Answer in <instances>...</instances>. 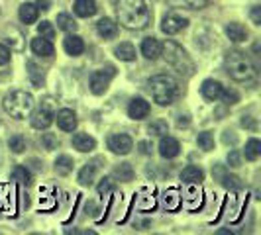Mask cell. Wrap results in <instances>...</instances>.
Masks as SVG:
<instances>
[{
	"instance_id": "cell-29",
	"label": "cell",
	"mask_w": 261,
	"mask_h": 235,
	"mask_svg": "<svg viewBox=\"0 0 261 235\" xmlns=\"http://www.w3.org/2000/svg\"><path fill=\"white\" fill-rule=\"evenodd\" d=\"M55 170H57V174H63L67 177L71 170H73V159L69 155H61L55 159Z\"/></svg>"
},
{
	"instance_id": "cell-20",
	"label": "cell",
	"mask_w": 261,
	"mask_h": 235,
	"mask_svg": "<svg viewBox=\"0 0 261 235\" xmlns=\"http://www.w3.org/2000/svg\"><path fill=\"white\" fill-rule=\"evenodd\" d=\"M181 181L185 184H200L204 181V172L198 169V167H195V165H189L181 172Z\"/></svg>"
},
{
	"instance_id": "cell-32",
	"label": "cell",
	"mask_w": 261,
	"mask_h": 235,
	"mask_svg": "<svg viewBox=\"0 0 261 235\" xmlns=\"http://www.w3.org/2000/svg\"><path fill=\"white\" fill-rule=\"evenodd\" d=\"M196 143H198V147H200L202 151H212V149H214V137H212L210 131H202V133H198Z\"/></svg>"
},
{
	"instance_id": "cell-39",
	"label": "cell",
	"mask_w": 261,
	"mask_h": 235,
	"mask_svg": "<svg viewBox=\"0 0 261 235\" xmlns=\"http://www.w3.org/2000/svg\"><path fill=\"white\" fill-rule=\"evenodd\" d=\"M96 190H98V194L100 196H106L108 192H112V190H114V183H112V179H106L105 177V179L98 183Z\"/></svg>"
},
{
	"instance_id": "cell-18",
	"label": "cell",
	"mask_w": 261,
	"mask_h": 235,
	"mask_svg": "<svg viewBox=\"0 0 261 235\" xmlns=\"http://www.w3.org/2000/svg\"><path fill=\"white\" fill-rule=\"evenodd\" d=\"M63 49H65L69 55H73V57H77L81 53L85 51V41L75 36V34H69L65 39H63Z\"/></svg>"
},
{
	"instance_id": "cell-41",
	"label": "cell",
	"mask_w": 261,
	"mask_h": 235,
	"mask_svg": "<svg viewBox=\"0 0 261 235\" xmlns=\"http://www.w3.org/2000/svg\"><path fill=\"white\" fill-rule=\"evenodd\" d=\"M228 165L230 167H240V153L238 151H230L228 153Z\"/></svg>"
},
{
	"instance_id": "cell-19",
	"label": "cell",
	"mask_w": 261,
	"mask_h": 235,
	"mask_svg": "<svg viewBox=\"0 0 261 235\" xmlns=\"http://www.w3.org/2000/svg\"><path fill=\"white\" fill-rule=\"evenodd\" d=\"M73 10L77 14L79 18H91L96 14V2L94 0H75V6H73Z\"/></svg>"
},
{
	"instance_id": "cell-17",
	"label": "cell",
	"mask_w": 261,
	"mask_h": 235,
	"mask_svg": "<svg viewBox=\"0 0 261 235\" xmlns=\"http://www.w3.org/2000/svg\"><path fill=\"white\" fill-rule=\"evenodd\" d=\"M96 32H98L100 38L112 39L118 36V24L114 20H110V18H102V20H98V24H96Z\"/></svg>"
},
{
	"instance_id": "cell-40",
	"label": "cell",
	"mask_w": 261,
	"mask_h": 235,
	"mask_svg": "<svg viewBox=\"0 0 261 235\" xmlns=\"http://www.w3.org/2000/svg\"><path fill=\"white\" fill-rule=\"evenodd\" d=\"M10 61V49L0 43V65H6Z\"/></svg>"
},
{
	"instance_id": "cell-42",
	"label": "cell",
	"mask_w": 261,
	"mask_h": 235,
	"mask_svg": "<svg viewBox=\"0 0 261 235\" xmlns=\"http://www.w3.org/2000/svg\"><path fill=\"white\" fill-rule=\"evenodd\" d=\"M251 20L255 26H261V6H253L251 8Z\"/></svg>"
},
{
	"instance_id": "cell-3",
	"label": "cell",
	"mask_w": 261,
	"mask_h": 235,
	"mask_svg": "<svg viewBox=\"0 0 261 235\" xmlns=\"http://www.w3.org/2000/svg\"><path fill=\"white\" fill-rule=\"evenodd\" d=\"M224 65H226V73L230 77L238 80V82H248L255 77V65L251 63L249 55H246L240 49H234V51L226 53V59H224Z\"/></svg>"
},
{
	"instance_id": "cell-4",
	"label": "cell",
	"mask_w": 261,
	"mask_h": 235,
	"mask_svg": "<svg viewBox=\"0 0 261 235\" xmlns=\"http://www.w3.org/2000/svg\"><path fill=\"white\" fill-rule=\"evenodd\" d=\"M34 96L26 91H12L2 98V108L16 120H26L34 112Z\"/></svg>"
},
{
	"instance_id": "cell-16",
	"label": "cell",
	"mask_w": 261,
	"mask_h": 235,
	"mask_svg": "<svg viewBox=\"0 0 261 235\" xmlns=\"http://www.w3.org/2000/svg\"><path fill=\"white\" fill-rule=\"evenodd\" d=\"M142 55L149 61H155L161 55V43L155 38H145L142 41Z\"/></svg>"
},
{
	"instance_id": "cell-9",
	"label": "cell",
	"mask_w": 261,
	"mask_h": 235,
	"mask_svg": "<svg viewBox=\"0 0 261 235\" xmlns=\"http://www.w3.org/2000/svg\"><path fill=\"white\" fill-rule=\"evenodd\" d=\"M181 153V145L175 137L171 135H161V141H159V155L163 159H175V157Z\"/></svg>"
},
{
	"instance_id": "cell-44",
	"label": "cell",
	"mask_w": 261,
	"mask_h": 235,
	"mask_svg": "<svg viewBox=\"0 0 261 235\" xmlns=\"http://www.w3.org/2000/svg\"><path fill=\"white\" fill-rule=\"evenodd\" d=\"M36 6L41 10H49L51 8V0H36Z\"/></svg>"
},
{
	"instance_id": "cell-31",
	"label": "cell",
	"mask_w": 261,
	"mask_h": 235,
	"mask_svg": "<svg viewBox=\"0 0 261 235\" xmlns=\"http://www.w3.org/2000/svg\"><path fill=\"white\" fill-rule=\"evenodd\" d=\"M12 181H16L18 184H24V186H30L32 184V174L26 167H16L12 170Z\"/></svg>"
},
{
	"instance_id": "cell-12",
	"label": "cell",
	"mask_w": 261,
	"mask_h": 235,
	"mask_svg": "<svg viewBox=\"0 0 261 235\" xmlns=\"http://www.w3.org/2000/svg\"><path fill=\"white\" fill-rule=\"evenodd\" d=\"M53 124V112L49 108H39L38 112H34L32 116V126L36 130H47Z\"/></svg>"
},
{
	"instance_id": "cell-43",
	"label": "cell",
	"mask_w": 261,
	"mask_h": 235,
	"mask_svg": "<svg viewBox=\"0 0 261 235\" xmlns=\"http://www.w3.org/2000/svg\"><path fill=\"white\" fill-rule=\"evenodd\" d=\"M138 147H140V151H142L144 155H149V153H151V149H153L149 141H140V145H138Z\"/></svg>"
},
{
	"instance_id": "cell-23",
	"label": "cell",
	"mask_w": 261,
	"mask_h": 235,
	"mask_svg": "<svg viewBox=\"0 0 261 235\" xmlns=\"http://www.w3.org/2000/svg\"><path fill=\"white\" fill-rule=\"evenodd\" d=\"M96 172H98V165L96 163L85 165L81 169V172H79V183L83 184V186H91L94 183V179H96Z\"/></svg>"
},
{
	"instance_id": "cell-28",
	"label": "cell",
	"mask_w": 261,
	"mask_h": 235,
	"mask_svg": "<svg viewBox=\"0 0 261 235\" xmlns=\"http://www.w3.org/2000/svg\"><path fill=\"white\" fill-rule=\"evenodd\" d=\"M114 177H116L118 181H122V183H130L132 179H134V167H132L130 163H122V165L114 167Z\"/></svg>"
},
{
	"instance_id": "cell-10",
	"label": "cell",
	"mask_w": 261,
	"mask_h": 235,
	"mask_svg": "<svg viewBox=\"0 0 261 235\" xmlns=\"http://www.w3.org/2000/svg\"><path fill=\"white\" fill-rule=\"evenodd\" d=\"M149 112H151V106L149 102H145L144 98H134L128 106V116L132 120H144L149 116Z\"/></svg>"
},
{
	"instance_id": "cell-22",
	"label": "cell",
	"mask_w": 261,
	"mask_h": 235,
	"mask_svg": "<svg viewBox=\"0 0 261 235\" xmlns=\"http://www.w3.org/2000/svg\"><path fill=\"white\" fill-rule=\"evenodd\" d=\"M173 8H187V10H202L206 8L208 0H165Z\"/></svg>"
},
{
	"instance_id": "cell-34",
	"label": "cell",
	"mask_w": 261,
	"mask_h": 235,
	"mask_svg": "<svg viewBox=\"0 0 261 235\" xmlns=\"http://www.w3.org/2000/svg\"><path fill=\"white\" fill-rule=\"evenodd\" d=\"M8 147H10L12 153H22L26 149V139L22 135H14V137H10V141H8Z\"/></svg>"
},
{
	"instance_id": "cell-1",
	"label": "cell",
	"mask_w": 261,
	"mask_h": 235,
	"mask_svg": "<svg viewBox=\"0 0 261 235\" xmlns=\"http://www.w3.org/2000/svg\"><path fill=\"white\" fill-rule=\"evenodd\" d=\"M118 22L128 30H145L151 22V12L145 0H114Z\"/></svg>"
},
{
	"instance_id": "cell-21",
	"label": "cell",
	"mask_w": 261,
	"mask_h": 235,
	"mask_svg": "<svg viewBox=\"0 0 261 235\" xmlns=\"http://www.w3.org/2000/svg\"><path fill=\"white\" fill-rule=\"evenodd\" d=\"M226 36L232 39L234 43H242V41L248 39V30L242 24H238V22H232V24L226 26Z\"/></svg>"
},
{
	"instance_id": "cell-37",
	"label": "cell",
	"mask_w": 261,
	"mask_h": 235,
	"mask_svg": "<svg viewBox=\"0 0 261 235\" xmlns=\"http://www.w3.org/2000/svg\"><path fill=\"white\" fill-rule=\"evenodd\" d=\"M28 69H30L28 73H30V78H32V82H34V84H39V82L43 80V73H41V71L38 69V65H36L34 61H28Z\"/></svg>"
},
{
	"instance_id": "cell-26",
	"label": "cell",
	"mask_w": 261,
	"mask_h": 235,
	"mask_svg": "<svg viewBox=\"0 0 261 235\" xmlns=\"http://www.w3.org/2000/svg\"><path fill=\"white\" fill-rule=\"evenodd\" d=\"M212 172H216V174L220 177V183H222L226 188H242V186H244V183H242L238 177H234V174H226L224 169H220V167H218L216 170H212Z\"/></svg>"
},
{
	"instance_id": "cell-8",
	"label": "cell",
	"mask_w": 261,
	"mask_h": 235,
	"mask_svg": "<svg viewBox=\"0 0 261 235\" xmlns=\"http://www.w3.org/2000/svg\"><path fill=\"white\" fill-rule=\"evenodd\" d=\"M132 147H134V141L126 133H114L108 139V149L112 153H116V155H128L132 151Z\"/></svg>"
},
{
	"instance_id": "cell-13",
	"label": "cell",
	"mask_w": 261,
	"mask_h": 235,
	"mask_svg": "<svg viewBox=\"0 0 261 235\" xmlns=\"http://www.w3.org/2000/svg\"><path fill=\"white\" fill-rule=\"evenodd\" d=\"M222 84L218 82V80H214V78H206L204 82H202V86H200V92H202V96L210 100V102H214V100H218L220 98V94H222Z\"/></svg>"
},
{
	"instance_id": "cell-38",
	"label": "cell",
	"mask_w": 261,
	"mask_h": 235,
	"mask_svg": "<svg viewBox=\"0 0 261 235\" xmlns=\"http://www.w3.org/2000/svg\"><path fill=\"white\" fill-rule=\"evenodd\" d=\"M41 145H43V149L53 151V149H57V137L53 133H43L41 135Z\"/></svg>"
},
{
	"instance_id": "cell-30",
	"label": "cell",
	"mask_w": 261,
	"mask_h": 235,
	"mask_svg": "<svg viewBox=\"0 0 261 235\" xmlns=\"http://www.w3.org/2000/svg\"><path fill=\"white\" fill-rule=\"evenodd\" d=\"M244 155L248 161H257L261 155V141L259 139H249L248 143H246V151H244Z\"/></svg>"
},
{
	"instance_id": "cell-15",
	"label": "cell",
	"mask_w": 261,
	"mask_h": 235,
	"mask_svg": "<svg viewBox=\"0 0 261 235\" xmlns=\"http://www.w3.org/2000/svg\"><path fill=\"white\" fill-rule=\"evenodd\" d=\"M73 147L81 151V153H91L94 151V147H96V141H94V137H91L89 133H75L73 135Z\"/></svg>"
},
{
	"instance_id": "cell-25",
	"label": "cell",
	"mask_w": 261,
	"mask_h": 235,
	"mask_svg": "<svg viewBox=\"0 0 261 235\" xmlns=\"http://www.w3.org/2000/svg\"><path fill=\"white\" fill-rule=\"evenodd\" d=\"M116 57L120 61H136V47L132 45L130 41H124V43H120L116 49Z\"/></svg>"
},
{
	"instance_id": "cell-35",
	"label": "cell",
	"mask_w": 261,
	"mask_h": 235,
	"mask_svg": "<svg viewBox=\"0 0 261 235\" xmlns=\"http://www.w3.org/2000/svg\"><path fill=\"white\" fill-rule=\"evenodd\" d=\"M38 32H39V36H41V38H45V39L55 38V27H53V24H51V22H47V20L39 24Z\"/></svg>"
},
{
	"instance_id": "cell-11",
	"label": "cell",
	"mask_w": 261,
	"mask_h": 235,
	"mask_svg": "<svg viewBox=\"0 0 261 235\" xmlns=\"http://www.w3.org/2000/svg\"><path fill=\"white\" fill-rule=\"evenodd\" d=\"M77 124H79V120L73 110L63 108V110L57 112V126L63 131H75L77 130Z\"/></svg>"
},
{
	"instance_id": "cell-6",
	"label": "cell",
	"mask_w": 261,
	"mask_h": 235,
	"mask_svg": "<svg viewBox=\"0 0 261 235\" xmlns=\"http://www.w3.org/2000/svg\"><path fill=\"white\" fill-rule=\"evenodd\" d=\"M116 77V67L108 65L106 69H100V71H94L91 75V80H89V86H91V92L100 96L108 91L110 86V80Z\"/></svg>"
},
{
	"instance_id": "cell-2",
	"label": "cell",
	"mask_w": 261,
	"mask_h": 235,
	"mask_svg": "<svg viewBox=\"0 0 261 235\" xmlns=\"http://www.w3.org/2000/svg\"><path fill=\"white\" fill-rule=\"evenodd\" d=\"M147 86H149V92H151V98L159 106H171L181 94L179 82L171 75H155V77L149 78Z\"/></svg>"
},
{
	"instance_id": "cell-24",
	"label": "cell",
	"mask_w": 261,
	"mask_h": 235,
	"mask_svg": "<svg viewBox=\"0 0 261 235\" xmlns=\"http://www.w3.org/2000/svg\"><path fill=\"white\" fill-rule=\"evenodd\" d=\"M38 14H39V8L36 4H32V2H26V4L20 6V20L24 24H34L38 20Z\"/></svg>"
},
{
	"instance_id": "cell-36",
	"label": "cell",
	"mask_w": 261,
	"mask_h": 235,
	"mask_svg": "<svg viewBox=\"0 0 261 235\" xmlns=\"http://www.w3.org/2000/svg\"><path fill=\"white\" fill-rule=\"evenodd\" d=\"M220 98H224V104L226 106H232L236 102H240V94L232 89H222V94H220Z\"/></svg>"
},
{
	"instance_id": "cell-27",
	"label": "cell",
	"mask_w": 261,
	"mask_h": 235,
	"mask_svg": "<svg viewBox=\"0 0 261 235\" xmlns=\"http://www.w3.org/2000/svg\"><path fill=\"white\" fill-rule=\"evenodd\" d=\"M57 27L63 30V32H69V34H75L79 24L73 20V16H69V14H59V16H57Z\"/></svg>"
},
{
	"instance_id": "cell-5",
	"label": "cell",
	"mask_w": 261,
	"mask_h": 235,
	"mask_svg": "<svg viewBox=\"0 0 261 235\" xmlns=\"http://www.w3.org/2000/svg\"><path fill=\"white\" fill-rule=\"evenodd\" d=\"M161 55H163V59L167 61V65H171L177 73H181L185 77H189V75H193V71H195V63H193V59L187 55L183 47L179 45V43H175V41H165L163 45H161Z\"/></svg>"
},
{
	"instance_id": "cell-33",
	"label": "cell",
	"mask_w": 261,
	"mask_h": 235,
	"mask_svg": "<svg viewBox=\"0 0 261 235\" xmlns=\"http://www.w3.org/2000/svg\"><path fill=\"white\" fill-rule=\"evenodd\" d=\"M147 131H149L151 135L161 137V135H165V133H167V122H163V120H155V122H151V124H149Z\"/></svg>"
},
{
	"instance_id": "cell-45",
	"label": "cell",
	"mask_w": 261,
	"mask_h": 235,
	"mask_svg": "<svg viewBox=\"0 0 261 235\" xmlns=\"http://www.w3.org/2000/svg\"><path fill=\"white\" fill-rule=\"evenodd\" d=\"M242 126H244V128H249V130H255V124L251 122V118H249V116H244V120H242Z\"/></svg>"
},
{
	"instance_id": "cell-7",
	"label": "cell",
	"mask_w": 261,
	"mask_h": 235,
	"mask_svg": "<svg viewBox=\"0 0 261 235\" xmlns=\"http://www.w3.org/2000/svg\"><path fill=\"white\" fill-rule=\"evenodd\" d=\"M187 26H189V20L183 18V16H179V14H175V12L165 14V16H163V20H161V32H163V34H167V36H175V34L183 32Z\"/></svg>"
},
{
	"instance_id": "cell-14",
	"label": "cell",
	"mask_w": 261,
	"mask_h": 235,
	"mask_svg": "<svg viewBox=\"0 0 261 235\" xmlns=\"http://www.w3.org/2000/svg\"><path fill=\"white\" fill-rule=\"evenodd\" d=\"M32 51L39 55V57H51L55 53V47H53L51 39H45V38H34L32 39Z\"/></svg>"
}]
</instances>
